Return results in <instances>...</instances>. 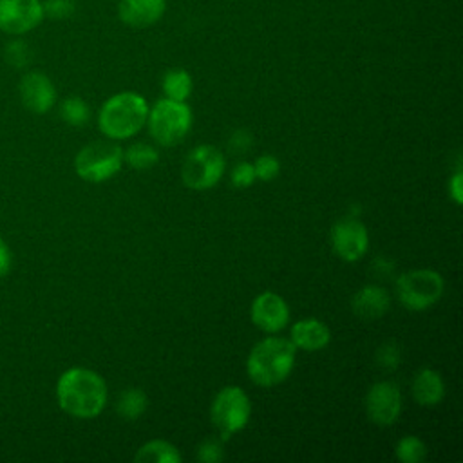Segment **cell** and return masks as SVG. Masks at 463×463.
Wrapping results in <instances>:
<instances>
[{"label":"cell","mask_w":463,"mask_h":463,"mask_svg":"<svg viewBox=\"0 0 463 463\" xmlns=\"http://www.w3.org/2000/svg\"><path fill=\"white\" fill-rule=\"evenodd\" d=\"M56 400L65 414L90 420L105 409L109 389L99 373L87 367H71L56 382Z\"/></svg>","instance_id":"1"},{"label":"cell","mask_w":463,"mask_h":463,"mask_svg":"<svg viewBox=\"0 0 463 463\" xmlns=\"http://www.w3.org/2000/svg\"><path fill=\"white\" fill-rule=\"evenodd\" d=\"M123 166V148L109 141H92L80 148L74 157V172L87 183H103L114 177Z\"/></svg>","instance_id":"7"},{"label":"cell","mask_w":463,"mask_h":463,"mask_svg":"<svg viewBox=\"0 0 463 463\" xmlns=\"http://www.w3.org/2000/svg\"><path fill=\"white\" fill-rule=\"evenodd\" d=\"M230 148L233 150V152H246V150H250L251 148V145H253V136H251V132L248 130V128H237L232 136H230Z\"/></svg>","instance_id":"30"},{"label":"cell","mask_w":463,"mask_h":463,"mask_svg":"<svg viewBox=\"0 0 463 463\" xmlns=\"http://www.w3.org/2000/svg\"><path fill=\"white\" fill-rule=\"evenodd\" d=\"M291 344L306 353L322 351L331 342V329L326 322L318 318H302L297 320L289 329Z\"/></svg>","instance_id":"14"},{"label":"cell","mask_w":463,"mask_h":463,"mask_svg":"<svg viewBox=\"0 0 463 463\" xmlns=\"http://www.w3.org/2000/svg\"><path fill=\"white\" fill-rule=\"evenodd\" d=\"M331 246L342 260L356 262L369 250V232L356 217H342L331 226Z\"/></svg>","instance_id":"10"},{"label":"cell","mask_w":463,"mask_h":463,"mask_svg":"<svg viewBox=\"0 0 463 463\" xmlns=\"http://www.w3.org/2000/svg\"><path fill=\"white\" fill-rule=\"evenodd\" d=\"M148 103L137 92H118L110 96L98 112L101 134L112 141H123L136 136L148 118Z\"/></svg>","instance_id":"3"},{"label":"cell","mask_w":463,"mask_h":463,"mask_svg":"<svg viewBox=\"0 0 463 463\" xmlns=\"http://www.w3.org/2000/svg\"><path fill=\"white\" fill-rule=\"evenodd\" d=\"M192 121V109L184 101L163 98L148 109L146 127L157 145L174 146L190 132Z\"/></svg>","instance_id":"4"},{"label":"cell","mask_w":463,"mask_h":463,"mask_svg":"<svg viewBox=\"0 0 463 463\" xmlns=\"http://www.w3.org/2000/svg\"><path fill=\"white\" fill-rule=\"evenodd\" d=\"M159 161V152L148 143H132L123 150V163L134 170L152 168Z\"/></svg>","instance_id":"21"},{"label":"cell","mask_w":463,"mask_h":463,"mask_svg":"<svg viewBox=\"0 0 463 463\" xmlns=\"http://www.w3.org/2000/svg\"><path fill=\"white\" fill-rule=\"evenodd\" d=\"M250 317L262 333L275 335L289 324V306L279 293L262 291L253 298Z\"/></svg>","instance_id":"12"},{"label":"cell","mask_w":463,"mask_h":463,"mask_svg":"<svg viewBox=\"0 0 463 463\" xmlns=\"http://www.w3.org/2000/svg\"><path fill=\"white\" fill-rule=\"evenodd\" d=\"M195 458L201 463H221L224 459V447L221 438H206L197 445Z\"/></svg>","instance_id":"25"},{"label":"cell","mask_w":463,"mask_h":463,"mask_svg":"<svg viewBox=\"0 0 463 463\" xmlns=\"http://www.w3.org/2000/svg\"><path fill=\"white\" fill-rule=\"evenodd\" d=\"M230 181L235 188H248L251 186L257 177H255V170H253V163H248V161H241L233 166L232 170V175H230Z\"/></svg>","instance_id":"28"},{"label":"cell","mask_w":463,"mask_h":463,"mask_svg":"<svg viewBox=\"0 0 463 463\" xmlns=\"http://www.w3.org/2000/svg\"><path fill=\"white\" fill-rule=\"evenodd\" d=\"M5 60L16 69H24L31 61V47L25 40L14 38L5 45Z\"/></svg>","instance_id":"26"},{"label":"cell","mask_w":463,"mask_h":463,"mask_svg":"<svg viewBox=\"0 0 463 463\" xmlns=\"http://www.w3.org/2000/svg\"><path fill=\"white\" fill-rule=\"evenodd\" d=\"M396 297L405 309L425 311L443 295L445 280L436 269L418 268L402 273L394 284Z\"/></svg>","instance_id":"6"},{"label":"cell","mask_w":463,"mask_h":463,"mask_svg":"<svg viewBox=\"0 0 463 463\" xmlns=\"http://www.w3.org/2000/svg\"><path fill=\"white\" fill-rule=\"evenodd\" d=\"M148 407V398L145 394L143 389L139 387H128L125 389L116 403V411L118 414L127 420V421H134L137 420Z\"/></svg>","instance_id":"19"},{"label":"cell","mask_w":463,"mask_h":463,"mask_svg":"<svg viewBox=\"0 0 463 463\" xmlns=\"http://www.w3.org/2000/svg\"><path fill=\"white\" fill-rule=\"evenodd\" d=\"M226 170V159L213 145L194 146L181 166V181L186 188L203 192L213 188Z\"/></svg>","instance_id":"8"},{"label":"cell","mask_w":463,"mask_h":463,"mask_svg":"<svg viewBox=\"0 0 463 463\" xmlns=\"http://www.w3.org/2000/svg\"><path fill=\"white\" fill-rule=\"evenodd\" d=\"M402 409V391L394 382L382 380L369 387L365 394V412L373 423L380 427H389L400 418Z\"/></svg>","instance_id":"9"},{"label":"cell","mask_w":463,"mask_h":463,"mask_svg":"<svg viewBox=\"0 0 463 463\" xmlns=\"http://www.w3.org/2000/svg\"><path fill=\"white\" fill-rule=\"evenodd\" d=\"M376 365L383 371H394L402 362V349L396 342H383L374 353Z\"/></svg>","instance_id":"24"},{"label":"cell","mask_w":463,"mask_h":463,"mask_svg":"<svg viewBox=\"0 0 463 463\" xmlns=\"http://www.w3.org/2000/svg\"><path fill=\"white\" fill-rule=\"evenodd\" d=\"M251 416V402L239 385H226L212 400L210 420L222 441L242 430Z\"/></svg>","instance_id":"5"},{"label":"cell","mask_w":463,"mask_h":463,"mask_svg":"<svg viewBox=\"0 0 463 463\" xmlns=\"http://www.w3.org/2000/svg\"><path fill=\"white\" fill-rule=\"evenodd\" d=\"M412 398L423 407H434L445 398V382L436 369L423 367L412 378Z\"/></svg>","instance_id":"17"},{"label":"cell","mask_w":463,"mask_h":463,"mask_svg":"<svg viewBox=\"0 0 463 463\" xmlns=\"http://www.w3.org/2000/svg\"><path fill=\"white\" fill-rule=\"evenodd\" d=\"M297 347L289 338L269 335L251 347L246 358V373L255 385L273 387L291 374Z\"/></svg>","instance_id":"2"},{"label":"cell","mask_w":463,"mask_h":463,"mask_svg":"<svg viewBox=\"0 0 463 463\" xmlns=\"http://www.w3.org/2000/svg\"><path fill=\"white\" fill-rule=\"evenodd\" d=\"M9 269H11V251L5 241L0 237V277L7 275Z\"/></svg>","instance_id":"32"},{"label":"cell","mask_w":463,"mask_h":463,"mask_svg":"<svg viewBox=\"0 0 463 463\" xmlns=\"http://www.w3.org/2000/svg\"><path fill=\"white\" fill-rule=\"evenodd\" d=\"M391 306V297L387 289L376 284H367L360 288L351 298L353 313L362 320H378L382 318Z\"/></svg>","instance_id":"15"},{"label":"cell","mask_w":463,"mask_h":463,"mask_svg":"<svg viewBox=\"0 0 463 463\" xmlns=\"http://www.w3.org/2000/svg\"><path fill=\"white\" fill-rule=\"evenodd\" d=\"M163 92L165 98L175 99V101H186L192 94V76L184 69H170L163 76Z\"/></svg>","instance_id":"20"},{"label":"cell","mask_w":463,"mask_h":463,"mask_svg":"<svg viewBox=\"0 0 463 463\" xmlns=\"http://www.w3.org/2000/svg\"><path fill=\"white\" fill-rule=\"evenodd\" d=\"M449 195L454 201V204H461L463 201V174L461 170H456L454 175L449 181Z\"/></svg>","instance_id":"31"},{"label":"cell","mask_w":463,"mask_h":463,"mask_svg":"<svg viewBox=\"0 0 463 463\" xmlns=\"http://www.w3.org/2000/svg\"><path fill=\"white\" fill-rule=\"evenodd\" d=\"M60 116L65 123H69L72 127H81L89 121L90 110H89V105L85 103L83 98L69 96L60 105Z\"/></svg>","instance_id":"23"},{"label":"cell","mask_w":463,"mask_h":463,"mask_svg":"<svg viewBox=\"0 0 463 463\" xmlns=\"http://www.w3.org/2000/svg\"><path fill=\"white\" fill-rule=\"evenodd\" d=\"M253 170H255L257 179L273 181L280 174V161L271 154H264V156L255 159Z\"/></svg>","instance_id":"27"},{"label":"cell","mask_w":463,"mask_h":463,"mask_svg":"<svg viewBox=\"0 0 463 463\" xmlns=\"http://www.w3.org/2000/svg\"><path fill=\"white\" fill-rule=\"evenodd\" d=\"M181 459L179 449L166 439H150L134 454L137 463H181Z\"/></svg>","instance_id":"18"},{"label":"cell","mask_w":463,"mask_h":463,"mask_svg":"<svg viewBox=\"0 0 463 463\" xmlns=\"http://www.w3.org/2000/svg\"><path fill=\"white\" fill-rule=\"evenodd\" d=\"M394 456L402 463H420L427 456V447L423 439L414 434L402 436L394 445Z\"/></svg>","instance_id":"22"},{"label":"cell","mask_w":463,"mask_h":463,"mask_svg":"<svg viewBox=\"0 0 463 463\" xmlns=\"http://www.w3.org/2000/svg\"><path fill=\"white\" fill-rule=\"evenodd\" d=\"M165 7V0H121L118 14L123 24L141 29L154 25L163 16Z\"/></svg>","instance_id":"16"},{"label":"cell","mask_w":463,"mask_h":463,"mask_svg":"<svg viewBox=\"0 0 463 463\" xmlns=\"http://www.w3.org/2000/svg\"><path fill=\"white\" fill-rule=\"evenodd\" d=\"M42 0H0V31L24 36L43 22Z\"/></svg>","instance_id":"11"},{"label":"cell","mask_w":463,"mask_h":463,"mask_svg":"<svg viewBox=\"0 0 463 463\" xmlns=\"http://www.w3.org/2000/svg\"><path fill=\"white\" fill-rule=\"evenodd\" d=\"M43 14L51 18H67L74 13V0H42Z\"/></svg>","instance_id":"29"},{"label":"cell","mask_w":463,"mask_h":463,"mask_svg":"<svg viewBox=\"0 0 463 463\" xmlns=\"http://www.w3.org/2000/svg\"><path fill=\"white\" fill-rule=\"evenodd\" d=\"M24 107L34 114L49 112L56 103V89L51 78L40 71L25 72L18 85Z\"/></svg>","instance_id":"13"}]
</instances>
